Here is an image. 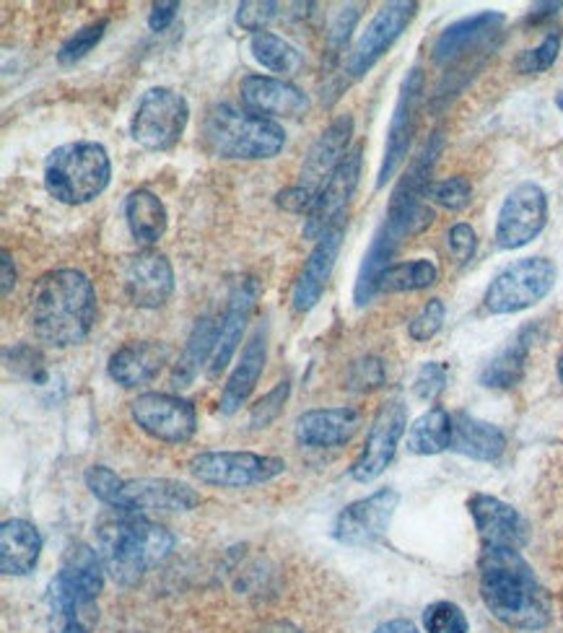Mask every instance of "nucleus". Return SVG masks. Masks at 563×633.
<instances>
[{
  "instance_id": "nucleus-1",
  "label": "nucleus",
  "mask_w": 563,
  "mask_h": 633,
  "mask_svg": "<svg viewBox=\"0 0 563 633\" xmlns=\"http://www.w3.org/2000/svg\"><path fill=\"white\" fill-rule=\"evenodd\" d=\"M442 145L444 136L442 130H436V133H431L429 141L423 143L421 154L413 159L410 169L402 174L398 187L392 190L385 224L374 234L372 245L364 255V262H361L359 268L356 286H353V302H356V307H366V304L379 294L382 273L389 268V262H392V257L402 242H406L408 236L421 234L423 228L431 226V221H434V211H431L423 200H426L431 174H434L436 159L442 154Z\"/></svg>"
},
{
  "instance_id": "nucleus-2",
  "label": "nucleus",
  "mask_w": 563,
  "mask_h": 633,
  "mask_svg": "<svg viewBox=\"0 0 563 633\" xmlns=\"http://www.w3.org/2000/svg\"><path fill=\"white\" fill-rule=\"evenodd\" d=\"M26 323L39 343L55 348L79 345L96 323L92 278L75 268H58L39 276L30 291Z\"/></svg>"
},
{
  "instance_id": "nucleus-3",
  "label": "nucleus",
  "mask_w": 563,
  "mask_h": 633,
  "mask_svg": "<svg viewBox=\"0 0 563 633\" xmlns=\"http://www.w3.org/2000/svg\"><path fill=\"white\" fill-rule=\"evenodd\" d=\"M481 597L485 608L512 629L538 631L551 621L543 587L514 548H483Z\"/></svg>"
},
{
  "instance_id": "nucleus-4",
  "label": "nucleus",
  "mask_w": 563,
  "mask_h": 633,
  "mask_svg": "<svg viewBox=\"0 0 563 633\" xmlns=\"http://www.w3.org/2000/svg\"><path fill=\"white\" fill-rule=\"evenodd\" d=\"M96 551L120 587H133L175 551V535L143 514L109 512L96 521Z\"/></svg>"
},
{
  "instance_id": "nucleus-5",
  "label": "nucleus",
  "mask_w": 563,
  "mask_h": 633,
  "mask_svg": "<svg viewBox=\"0 0 563 633\" xmlns=\"http://www.w3.org/2000/svg\"><path fill=\"white\" fill-rule=\"evenodd\" d=\"M104 563L99 551L75 542L62 555L60 572L47 589L50 618L58 633H92L99 623V597L104 587Z\"/></svg>"
},
{
  "instance_id": "nucleus-6",
  "label": "nucleus",
  "mask_w": 563,
  "mask_h": 633,
  "mask_svg": "<svg viewBox=\"0 0 563 633\" xmlns=\"http://www.w3.org/2000/svg\"><path fill=\"white\" fill-rule=\"evenodd\" d=\"M200 145L206 154L226 162L273 159L286 145V130L275 120L257 117L232 104H213L200 125Z\"/></svg>"
},
{
  "instance_id": "nucleus-7",
  "label": "nucleus",
  "mask_w": 563,
  "mask_h": 633,
  "mask_svg": "<svg viewBox=\"0 0 563 633\" xmlns=\"http://www.w3.org/2000/svg\"><path fill=\"white\" fill-rule=\"evenodd\" d=\"M86 485L102 504H107L113 512L143 514V517H156V514H179L190 512L200 504V493L183 480L172 478H138L122 480L115 470L104 465H92L86 470Z\"/></svg>"
},
{
  "instance_id": "nucleus-8",
  "label": "nucleus",
  "mask_w": 563,
  "mask_h": 633,
  "mask_svg": "<svg viewBox=\"0 0 563 633\" xmlns=\"http://www.w3.org/2000/svg\"><path fill=\"white\" fill-rule=\"evenodd\" d=\"M113 162L94 141H75L55 149L45 162V190L62 206H86L109 187Z\"/></svg>"
},
{
  "instance_id": "nucleus-9",
  "label": "nucleus",
  "mask_w": 563,
  "mask_h": 633,
  "mask_svg": "<svg viewBox=\"0 0 563 633\" xmlns=\"http://www.w3.org/2000/svg\"><path fill=\"white\" fill-rule=\"evenodd\" d=\"M187 122H190V104L179 92L169 86L149 89L138 102L130 136L145 151H172L183 141Z\"/></svg>"
},
{
  "instance_id": "nucleus-10",
  "label": "nucleus",
  "mask_w": 563,
  "mask_h": 633,
  "mask_svg": "<svg viewBox=\"0 0 563 633\" xmlns=\"http://www.w3.org/2000/svg\"><path fill=\"white\" fill-rule=\"evenodd\" d=\"M559 270L548 257H525L504 268L485 289L483 304L491 315H517L551 294Z\"/></svg>"
},
{
  "instance_id": "nucleus-11",
  "label": "nucleus",
  "mask_w": 563,
  "mask_h": 633,
  "mask_svg": "<svg viewBox=\"0 0 563 633\" xmlns=\"http://www.w3.org/2000/svg\"><path fill=\"white\" fill-rule=\"evenodd\" d=\"M192 478L219 489H249V485L268 483L286 472L281 457L255 455V452H200L190 465Z\"/></svg>"
},
{
  "instance_id": "nucleus-12",
  "label": "nucleus",
  "mask_w": 563,
  "mask_h": 633,
  "mask_svg": "<svg viewBox=\"0 0 563 633\" xmlns=\"http://www.w3.org/2000/svg\"><path fill=\"white\" fill-rule=\"evenodd\" d=\"M130 419L138 429L166 444L190 442L198 431V413L190 400L179 395L145 392L130 402Z\"/></svg>"
},
{
  "instance_id": "nucleus-13",
  "label": "nucleus",
  "mask_w": 563,
  "mask_h": 633,
  "mask_svg": "<svg viewBox=\"0 0 563 633\" xmlns=\"http://www.w3.org/2000/svg\"><path fill=\"white\" fill-rule=\"evenodd\" d=\"M415 13H419V3H410V0H398V3L382 5L377 16H374L370 21V26H366V32L359 37L349 60H345V75H349L351 81L364 79V75L385 58L389 47L400 39V34L408 30V24L415 19Z\"/></svg>"
},
{
  "instance_id": "nucleus-14",
  "label": "nucleus",
  "mask_w": 563,
  "mask_h": 633,
  "mask_svg": "<svg viewBox=\"0 0 563 633\" xmlns=\"http://www.w3.org/2000/svg\"><path fill=\"white\" fill-rule=\"evenodd\" d=\"M361 154H364V149L353 145L343 162L338 164V169L332 172L328 185L322 187L315 208H312L307 221H304V236H307V239L317 242L328 232H332V228L345 224V213H349L353 192H356L361 179V164H364V156Z\"/></svg>"
},
{
  "instance_id": "nucleus-15",
  "label": "nucleus",
  "mask_w": 563,
  "mask_h": 633,
  "mask_svg": "<svg viewBox=\"0 0 563 633\" xmlns=\"http://www.w3.org/2000/svg\"><path fill=\"white\" fill-rule=\"evenodd\" d=\"M548 224V195L540 185L523 183L506 195L496 221V247L519 249Z\"/></svg>"
},
{
  "instance_id": "nucleus-16",
  "label": "nucleus",
  "mask_w": 563,
  "mask_h": 633,
  "mask_svg": "<svg viewBox=\"0 0 563 633\" xmlns=\"http://www.w3.org/2000/svg\"><path fill=\"white\" fill-rule=\"evenodd\" d=\"M400 504V493L395 489H382L372 496L353 501L345 509L338 512L332 521V538L340 546L366 548L385 538L392 514Z\"/></svg>"
},
{
  "instance_id": "nucleus-17",
  "label": "nucleus",
  "mask_w": 563,
  "mask_h": 633,
  "mask_svg": "<svg viewBox=\"0 0 563 633\" xmlns=\"http://www.w3.org/2000/svg\"><path fill=\"white\" fill-rule=\"evenodd\" d=\"M423 81L426 79H423L421 68H413V71H408V75L400 83L398 104H395L392 120H389V130H387L385 156H382V166L377 174V187H385L389 179L400 172V166L406 164L410 143H413L415 125H419Z\"/></svg>"
},
{
  "instance_id": "nucleus-18",
  "label": "nucleus",
  "mask_w": 563,
  "mask_h": 633,
  "mask_svg": "<svg viewBox=\"0 0 563 633\" xmlns=\"http://www.w3.org/2000/svg\"><path fill=\"white\" fill-rule=\"evenodd\" d=\"M122 286L133 307L159 309L175 294V268L164 253L143 249L125 262Z\"/></svg>"
},
{
  "instance_id": "nucleus-19",
  "label": "nucleus",
  "mask_w": 563,
  "mask_h": 633,
  "mask_svg": "<svg viewBox=\"0 0 563 633\" xmlns=\"http://www.w3.org/2000/svg\"><path fill=\"white\" fill-rule=\"evenodd\" d=\"M406 426L408 408L402 406V400H389L387 406H382L377 419L372 423L370 436H366L364 452L353 462L351 478L359 480V483H372L374 478H379L387 470V465L392 462L402 434H406Z\"/></svg>"
},
{
  "instance_id": "nucleus-20",
  "label": "nucleus",
  "mask_w": 563,
  "mask_h": 633,
  "mask_svg": "<svg viewBox=\"0 0 563 633\" xmlns=\"http://www.w3.org/2000/svg\"><path fill=\"white\" fill-rule=\"evenodd\" d=\"M257 296H260V283L255 281L253 276L239 278V281L232 286V294H228L226 309L221 315V327H219V340H215V351L211 364H208V377L219 379L221 372L232 364L236 348L242 343V336H245L249 317H253Z\"/></svg>"
},
{
  "instance_id": "nucleus-21",
  "label": "nucleus",
  "mask_w": 563,
  "mask_h": 633,
  "mask_svg": "<svg viewBox=\"0 0 563 633\" xmlns=\"http://www.w3.org/2000/svg\"><path fill=\"white\" fill-rule=\"evenodd\" d=\"M239 96L247 113L257 117H302L309 113L312 102L294 83L273 75H245L239 83Z\"/></svg>"
},
{
  "instance_id": "nucleus-22",
  "label": "nucleus",
  "mask_w": 563,
  "mask_h": 633,
  "mask_svg": "<svg viewBox=\"0 0 563 633\" xmlns=\"http://www.w3.org/2000/svg\"><path fill=\"white\" fill-rule=\"evenodd\" d=\"M353 136V117L343 115L336 122H330L328 128L319 133L315 145L309 149L307 159H304L302 174H298V187L304 192H309L312 198H319L322 187L328 185L332 172L338 169V164L343 162L349 154V143Z\"/></svg>"
},
{
  "instance_id": "nucleus-23",
  "label": "nucleus",
  "mask_w": 563,
  "mask_h": 633,
  "mask_svg": "<svg viewBox=\"0 0 563 633\" xmlns=\"http://www.w3.org/2000/svg\"><path fill=\"white\" fill-rule=\"evenodd\" d=\"M468 506L483 548H514V551L525 548L527 521L514 506L496 496H485V493H476Z\"/></svg>"
},
{
  "instance_id": "nucleus-24",
  "label": "nucleus",
  "mask_w": 563,
  "mask_h": 633,
  "mask_svg": "<svg viewBox=\"0 0 563 633\" xmlns=\"http://www.w3.org/2000/svg\"><path fill=\"white\" fill-rule=\"evenodd\" d=\"M343 232H345V224L332 228V232L322 236V239H317L315 249H312L307 262H304L302 273H298L296 278L294 296H291L294 309L302 312V315L304 312L315 309L317 302L325 294V289H328L332 270H336L340 247H343Z\"/></svg>"
},
{
  "instance_id": "nucleus-25",
  "label": "nucleus",
  "mask_w": 563,
  "mask_h": 633,
  "mask_svg": "<svg viewBox=\"0 0 563 633\" xmlns=\"http://www.w3.org/2000/svg\"><path fill=\"white\" fill-rule=\"evenodd\" d=\"M502 24L504 13L499 11H481L476 13V16L455 21V24L447 26V30L439 34V39H436L434 62L449 66V62H457L460 58H465V55L483 50Z\"/></svg>"
},
{
  "instance_id": "nucleus-26",
  "label": "nucleus",
  "mask_w": 563,
  "mask_h": 633,
  "mask_svg": "<svg viewBox=\"0 0 563 633\" xmlns=\"http://www.w3.org/2000/svg\"><path fill=\"white\" fill-rule=\"evenodd\" d=\"M361 426L356 408H322L307 410L296 421V442L304 447L328 449L349 444Z\"/></svg>"
},
{
  "instance_id": "nucleus-27",
  "label": "nucleus",
  "mask_w": 563,
  "mask_h": 633,
  "mask_svg": "<svg viewBox=\"0 0 563 633\" xmlns=\"http://www.w3.org/2000/svg\"><path fill=\"white\" fill-rule=\"evenodd\" d=\"M166 361H169V348L164 343H156V340H136V343H125L122 348H117L113 356H109L107 372L117 385L133 389L154 382Z\"/></svg>"
},
{
  "instance_id": "nucleus-28",
  "label": "nucleus",
  "mask_w": 563,
  "mask_h": 633,
  "mask_svg": "<svg viewBox=\"0 0 563 633\" xmlns=\"http://www.w3.org/2000/svg\"><path fill=\"white\" fill-rule=\"evenodd\" d=\"M268 359V327L260 325L249 338V343L242 351L239 364L234 366L232 377L226 379L224 392H221V413L234 415L253 395L257 382L262 377V368H266Z\"/></svg>"
},
{
  "instance_id": "nucleus-29",
  "label": "nucleus",
  "mask_w": 563,
  "mask_h": 633,
  "mask_svg": "<svg viewBox=\"0 0 563 633\" xmlns=\"http://www.w3.org/2000/svg\"><path fill=\"white\" fill-rule=\"evenodd\" d=\"M42 553V535L32 521L5 519L0 525V572L26 576L34 572Z\"/></svg>"
},
{
  "instance_id": "nucleus-30",
  "label": "nucleus",
  "mask_w": 563,
  "mask_h": 633,
  "mask_svg": "<svg viewBox=\"0 0 563 633\" xmlns=\"http://www.w3.org/2000/svg\"><path fill=\"white\" fill-rule=\"evenodd\" d=\"M470 460L496 462L506 449V436L489 421L472 419L468 413H457L451 419V447Z\"/></svg>"
},
{
  "instance_id": "nucleus-31",
  "label": "nucleus",
  "mask_w": 563,
  "mask_h": 633,
  "mask_svg": "<svg viewBox=\"0 0 563 633\" xmlns=\"http://www.w3.org/2000/svg\"><path fill=\"white\" fill-rule=\"evenodd\" d=\"M219 327L221 323L213 315H203L195 323L190 338H187L183 353H179V361L172 368V387H190L200 368L211 364L215 340H219Z\"/></svg>"
},
{
  "instance_id": "nucleus-32",
  "label": "nucleus",
  "mask_w": 563,
  "mask_h": 633,
  "mask_svg": "<svg viewBox=\"0 0 563 633\" xmlns=\"http://www.w3.org/2000/svg\"><path fill=\"white\" fill-rule=\"evenodd\" d=\"M125 221H128L130 234H133L138 245L151 247L166 234L169 213H166L164 200L156 192L141 187V190H133L125 198Z\"/></svg>"
},
{
  "instance_id": "nucleus-33",
  "label": "nucleus",
  "mask_w": 563,
  "mask_h": 633,
  "mask_svg": "<svg viewBox=\"0 0 563 633\" xmlns=\"http://www.w3.org/2000/svg\"><path fill=\"white\" fill-rule=\"evenodd\" d=\"M532 340H535V327H525V330L519 332V336L514 338L502 353H499V356H493L489 361V366H485L481 374V385L491 389H509L517 385L525 374Z\"/></svg>"
},
{
  "instance_id": "nucleus-34",
  "label": "nucleus",
  "mask_w": 563,
  "mask_h": 633,
  "mask_svg": "<svg viewBox=\"0 0 563 633\" xmlns=\"http://www.w3.org/2000/svg\"><path fill=\"white\" fill-rule=\"evenodd\" d=\"M451 447V415L444 408H431L413 421L408 431V449L413 455H439V452Z\"/></svg>"
},
{
  "instance_id": "nucleus-35",
  "label": "nucleus",
  "mask_w": 563,
  "mask_h": 633,
  "mask_svg": "<svg viewBox=\"0 0 563 633\" xmlns=\"http://www.w3.org/2000/svg\"><path fill=\"white\" fill-rule=\"evenodd\" d=\"M249 52H253V58L260 62L262 68H268L270 73L294 75L302 71L304 66L302 52H298L291 42L270 32L253 34V39H249Z\"/></svg>"
},
{
  "instance_id": "nucleus-36",
  "label": "nucleus",
  "mask_w": 563,
  "mask_h": 633,
  "mask_svg": "<svg viewBox=\"0 0 563 633\" xmlns=\"http://www.w3.org/2000/svg\"><path fill=\"white\" fill-rule=\"evenodd\" d=\"M439 281V268L431 260H410L398 262V266H389L382 273L379 291L387 294H408V291H423L431 289Z\"/></svg>"
},
{
  "instance_id": "nucleus-37",
  "label": "nucleus",
  "mask_w": 563,
  "mask_h": 633,
  "mask_svg": "<svg viewBox=\"0 0 563 633\" xmlns=\"http://www.w3.org/2000/svg\"><path fill=\"white\" fill-rule=\"evenodd\" d=\"M107 26H109L107 19L92 21V24L81 26L73 37H68L66 42H62V47L58 50L60 66H75V62L86 58V55L99 45L104 34H107Z\"/></svg>"
},
{
  "instance_id": "nucleus-38",
  "label": "nucleus",
  "mask_w": 563,
  "mask_h": 633,
  "mask_svg": "<svg viewBox=\"0 0 563 633\" xmlns=\"http://www.w3.org/2000/svg\"><path fill=\"white\" fill-rule=\"evenodd\" d=\"M423 629L426 633H468L470 623L460 605L434 602L423 610Z\"/></svg>"
},
{
  "instance_id": "nucleus-39",
  "label": "nucleus",
  "mask_w": 563,
  "mask_h": 633,
  "mask_svg": "<svg viewBox=\"0 0 563 633\" xmlns=\"http://www.w3.org/2000/svg\"><path fill=\"white\" fill-rule=\"evenodd\" d=\"M5 364H9L13 372L21 374V377H26L34 385H45L47 377V366H45V359H42V353L37 348L21 343V345H13V348H5L3 353Z\"/></svg>"
},
{
  "instance_id": "nucleus-40",
  "label": "nucleus",
  "mask_w": 563,
  "mask_h": 633,
  "mask_svg": "<svg viewBox=\"0 0 563 633\" xmlns=\"http://www.w3.org/2000/svg\"><path fill=\"white\" fill-rule=\"evenodd\" d=\"M426 198L447 211H465L472 200V185L468 177H449L444 183H434L429 187Z\"/></svg>"
},
{
  "instance_id": "nucleus-41",
  "label": "nucleus",
  "mask_w": 563,
  "mask_h": 633,
  "mask_svg": "<svg viewBox=\"0 0 563 633\" xmlns=\"http://www.w3.org/2000/svg\"><path fill=\"white\" fill-rule=\"evenodd\" d=\"M289 395H291L289 379L270 389L266 398L257 400L255 406H253V413H249V426H253V429H268L270 423L278 421V415H281L283 408H286Z\"/></svg>"
},
{
  "instance_id": "nucleus-42",
  "label": "nucleus",
  "mask_w": 563,
  "mask_h": 633,
  "mask_svg": "<svg viewBox=\"0 0 563 633\" xmlns=\"http://www.w3.org/2000/svg\"><path fill=\"white\" fill-rule=\"evenodd\" d=\"M278 9L281 5L273 3V0H245V3L236 5V24L245 32L260 34L278 16Z\"/></svg>"
},
{
  "instance_id": "nucleus-43",
  "label": "nucleus",
  "mask_w": 563,
  "mask_h": 633,
  "mask_svg": "<svg viewBox=\"0 0 563 633\" xmlns=\"http://www.w3.org/2000/svg\"><path fill=\"white\" fill-rule=\"evenodd\" d=\"M559 52H561V37L559 34H548V37L540 42L538 47H532V50L519 55L517 71L527 73V75L543 73L553 66L555 58H559Z\"/></svg>"
},
{
  "instance_id": "nucleus-44",
  "label": "nucleus",
  "mask_w": 563,
  "mask_h": 633,
  "mask_svg": "<svg viewBox=\"0 0 563 633\" xmlns=\"http://www.w3.org/2000/svg\"><path fill=\"white\" fill-rule=\"evenodd\" d=\"M385 382V364L379 359L366 356L353 361L349 368V377H345V387L353 392H370V389L379 387Z\"/></svg>"
},
{
  "instance_id": "nucleus-45",
  "label": "nucleus",
  "mask_w": 563,
  "mask_h": 633,
  "mask_svg": "<svg viewBox=\"0 0 563 633\" xmlns=\"http://www.w3.org/2000/svg\"><path fill=\"white\" fill-rule=\"evenodd\" d=\"M444 317H447V307H444L442 298H431L426 307L419 312V317L410 323L408 327L410 338L419 340V343H426V340H431L442 330Z\"/></svg>"
},
{
  "instance_id": "nucleus-46",
  "label": "nucleus",
  "mask_w": 563,
  "mask_h": 633,
  "mask_svg": "<svg viewBox=\"0 0 563 633\" xmlns=\"http://www.w3.org/2000/svg\"><path fill=\"white\" fill-rule=\"evenodd\" d=\"M356 21H359V9H356V5H345V9L336 16V21H332L330 34H328V55H330V60H338L340 55H343L345 45H349V39H351L353 26H356Z\"/></svg>"
},
{
  "instance_id": "nucleus-47",
  "label": "nucleus",
  "mask_w": 563,
  "mask_h": 633,
  "mask_svg": "<svg viewBox=\"0 0 563 633\" xmlns=\"http://www.w3.org/2000/svg\"><path fill=\"white\" fill-rule=\"evenodd\" d=\"M444 387H447V366L439 364V361L423 364L419 377H415V385H413L415 395H419L421 400L434 402L444 392Z\"/></svg>"
},
{
  "instance_id": "nucleus-48",
  "label": "nucleus",
  "mask_w": 563,
  "mask_h": 633,
  "mask_svg": "<svg viewBox=\"0 0 563 633\" xmlns=\"http://www.w3.org/2000/svg\"><path fill=\"white\" fill-rule=\"evenodd\" d=\"M449 249L457 262L472 260V255H476L478 249V236L470 224H455L449 228Z\"/></svg>"
},
{
  "instance_id": "nucleus-49",
  "label": "nucleus",
  "mask_w": 563,
  "mask_h": 633,
  "mask_svg": "<svg viewBox=\"0 0 563 633\" xmlns=\"http://www.w3.org/2000/svg\"><path fill=\"white\" fill-rule=\"evenodd\" d=\"M177 11H179L177 0H162V3H154V9H151V16H149V30L151 32L169 30L172 21L177 19Z\"/></svg>"
},
{
  "instance_id": "nucleus-50",
  "label": "nucleus",
  "mask_w": 563,
  "mask_h": 633,
  "mask_svg": "<svg viewBox=\"0 0 563 633\" xmlns=\"http://www.w3.org/2000/svg\"><path fill=\"white\" fill-rule=\"evenodd\" d=\"M13 286H16V262H13L9 249H3L0 253V291H3V296H9Z\"/></svg>"
},
{
  "instance_id": "nucleus-51",
  "label": "nucleus",
  "mask_w": 563,
  "mask_h": 633,
  "mask_svg": "<svg viewBox=\"0 0 563 633\" xmlns=\"http://www.w3.org/2000/svg\"><path fill=\"white\" fill-rule=\"evenodd\" d=\"M374 633H419V629H415V625L410 621H402V618H398V621L382 623Z\"/></svg>"
},
{
  "instance_id": "nucleus-52",
  "label": "nucleus",
  "mask_w": 563,
  "mask_h": 633,
  "mask_svg": "<svg viewBox=\"0 0 563 633\" xmlns=\"http://www.w3.org/2000/svg\"><path fill=\"white\" fill-rule=\"evenodd\" d=\"M555 104H559V109H561V113H563V94L555 96Z\"/></svg>"
},
{
  "instance_id": "nucleus-53",
  "label": "nucleus",
  "mask_w": 563,
  "mask_h": 633,
  "mask_svg": "<svg viewBox=\"0 0 563 633\" xmlns=\"http://www.w3.org/2000/svg\"><path fill=\"white\" fill-rule=\"evenodd\" d=\"M559 377H561V382H563V356H561V361H559Z\"/></svg>"
}]
</instances>
